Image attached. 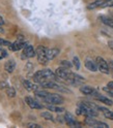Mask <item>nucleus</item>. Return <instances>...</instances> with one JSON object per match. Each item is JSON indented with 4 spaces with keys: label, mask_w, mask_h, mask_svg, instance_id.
Segmentation results:
<instances>
[{
    "label": "nucleus",
    "mask_w": 113,
    "mask_h": 128,
    "mask_svg": "<svg viewBox=\"0 0 113 128\" xmlns=\"http://www.w3.org/2000/svg\"><path fill=\"white\" fill-rule=\"evenodd\" d=\"M43 99L48 103H51V104H61L63 102V98L58 94H50L49 93Z\"/></svg>",
    "instance_id": "nucleus-1"
},
{
    "label": "nucleus",
    "mask_w": 113,
    "mask_h": 128,
    "mask_svg": "<svg viewBox=\"0 0 113 128\" xmlns=\"http://www.w3.org/2000/svg\"><path fill=\"white\" fill-rule=\"evenodd\" d=\"M36 56H37V60L41 64H46L48 61L47 57V49L45 46H38L36 49Z\"/></svg>",
    "instance_id": "nucleus-2"
},
{
    "label": "nucleus",
    "mask_w": 113,
    "mask_h": 128,
    "mask_svg": "<svg viewBox=\"0 0 113 128\" xmlns=\"http://www.w3.org/2000/svg\"><path fill=\"white\" fill-rule=\"evenodd\" d=\"M95 62H96V64H98V68H99V70L101 71V72L106 74H110V69H109L107 61H105L102 57H96Z\"/></svg>",
    "instance_id": "nucleus-3"
},
{
    "label": "nucleus",
    "mask_w": 113,
    "mask_h": 128,
    "mask_svg": "<svg viewBox=\"0 0 113 128\" xmlns=\"http://www.w3.org/2000/svg\"><path fill=\"white\" fill-rule=\"evenodd\" d=\"M84 122L86 125L91 126V127H96V128H108L109 127L106 123L99 122V121H96V120H94L93 117H87Z\"/></svg>",
    "instance_id": "nucleus-4"
},
{
    "label": "nucleus",
    "mask_w": 113,
    "mask_h": 128,
    "mask_svg": "<svg viewBox=\"0 0 113 128\" xmlns=\"http://www.w3.org/2000/svg\"><path fill=\"white\" fill-rule=\"evenodd\" d=\"M23 54L27 58H32V57H34V56L36 55V51H34L33 46H32L31 44H27L25 48H24Z\"/></svg>",
    "instance_id": "nucleus-5"
},
{
    "label": "nucleus",
    "mask_w": 113,
    "mask_h": 128,
    "mask_svg": "<svg viewBox=\"0 0 113 128\" xmlns=\"http://www.w3.org/2000/svg\"><path fill=\"white\" fill-rule=\"evenodd\" d=\"M64 119H66V122L68 123V125L72 126V127H76V126H80V124L76 121V119L74 118L72 114L70 113H67L66 116H64Z\"/></svg>",
    "instance_id": "nucleus-6"
},
{
    "label": "nucleus",
    "mask_w": 113,
    "mask_h": 128,
    "mask_svg": "<svg viewBox=\"0 0 113 128\" xmlns=\"http://www.w3.org/2000/svg\"><path fill=\"white\" fill-rule=\"evenodd\" d=\"M26 46H27V44L24 42L17 40V42H14V44H11L9 46H10V49H11L12 51H19V50L23 49V48H25Z\"/></svg>",
    "instance_id": "nucleus-7"
},
{
    "label": "nucleus",
    "mask_w": 113,
    "mask_h": 128,
    "mask_svg": "<svg viewBox=\"0 0 113 128\" xmlns=\"http://www.w3.org/2000/svg\"><path fill=\"white\" fill-rule=\"evenodd\" d=\"M25 102L27 103V104H28L31 108H36V110H41V108H43V106L39 104L37 101L33 100L31 97H26V98H25Z\"/></svg>",
    "instance_id": "nucleus-8"
},
{
    "label": "nucleus",
    "mask_w": 113,
    "mask_h": 128,
    "mask_svg": "<svg viewBox=\"0 0 113 128\" xmlns=\"http://www.w3.org/2000/svg\"><path fill=\"white\" fill-rule=\"evenodd\" d=\"M85 67L88 69V70H90V71H96L99 68H98V64H96V62L90 60V59H87L85 61Z\"/></svg>",
    "instance_id": "nucleus-9"
},
{
    "label": "nucleus",
    "mask_w": 113,
    "mask_h": 128,
    "mask_svg": "<svg viewBox=\"0 0 113 128\" xmlns=\"http://www.w3.org/2000/svg\"><path fill=\"white\" fill-rule=\"evenodd\" d=\"M15 67H16V62H15L13 59L9 60V61H7V62L4 64V69L7 71V72H10V74L13 72L14 69H15Z\"/></svg>",
    "instance_id": "nucleus-10"
},
{
    "label": "nucleus",
    "mask_w": 113,
    "mask_h": 128,
    "mask_svg": "<svg viewBox=\"0 0 113 128\" xmlns=\"http://www.w3.org/2000/svg\"><path fill=\"white\" fill-rule=\"evenodd\" d=\"M59 54L58 49H47V57L48 60H53Z\"/></svg>",
    "instance_id": "nucleus-11"
},
{
    "label": "nucleus",
    "mask_w": 113,
    "mask_h": 128,
    "mask_svg": "<svg viewBox=\"0 0 113 128\" xmlns=\"http://www.w3.org/2000/svg\"><path fill=\"white\" fill-rule=\"evenodd\" d=\"M23 85H24V87H25V89L28 90V91H33V90L36 91V89H37V87L34 84H32L29 81H26V80L23 81Z\"/></svg>",
    "instance_id": "nucleus-12"
},
{
    "label": "nucleus",
    "mask_w": 113,
    "mask_h": 128,
    "mask_svg": "<svg viewBox=\"0 0 113 128\" xmlns=\"http://www.w3.org/2000/svg\"><path fill=\"white\" fill-rule=\"evenodd\" d=\"M95 95V94H94ZM95 98L98 99L99 101L105 103V104H107V106H112V100H110L109 98H107L106 96H103V95H95Z\"/></svg>",
    "instance_id": "nucleus-13"
},
{
    "label": "nucleus",
    "mask_w": 113,
    "mask_h": 128,
    "mask_svg": "<svg viewBox=\"0 0 113 128\" xmlns=\"http://www.w3.org/2000/svg\"><path fill=\"white\" fill-rule=\"evenodd\" d=\"M80 91H81L83 94H86V95H92L94 93V89L89 86H83L80 88Z\"/></svg>",
    "instance_id": "nucleus-14"
},
{
    "label": "nucleus",
    "mask_w": 113,
    "mask_h": 128,
    "mask_svg": "<svg viewBox=\"0 0 113 128\" xmlns=\"http://www.w3.org/2000/svg\"><path fill=\"white\" fill-rule=\"evenodd\" d=\"M103 2H104V0H95L94 2L90 3L89 5L87 6V8L88 10H94V8H96V7H101Z\"/></svg>",
    "instance_id": "nucleus-15"
},
{
    "label": "nucleus",
    "mask_w": 113,
    "mask_h": 128,
    "mask_svg": "<svg viewBox=\"0 0 113 128\" xmlns=\"http://www.w3.org/2000/svg\"><path fill=\"white\" fill-rule=\"evenodd\" d=\"M99 110H101L103 112V114L104 116L106 117L107 119H110V120H113V112L107 110V108H99Z\"/></svg>",
    "instance_id": "nucleus-16"
},
{
    "label": "nucleus",
    "mask_w": 113,
    "mask_h": 128,
    "mask_svg": "<svg viewBox=\"0 0 113 128\" xmlns=\"http://www.w3.org/2000/svg\"><path fill=\"white\" fill-rule=\"evenodd\" d=\"M47 108L50 110H53V112H56V113H61V112L64 110V108L56 106V104H51V106L49 104V106H47Z\"/></svg>",
    "instance_id": "nucleus-17"
},
{
    "label": "nucleus",
    "mask_w": 113,
    "mask_h": 128,
    "mask_svg": "<svg viewBox=\"0 0 113 128\" xmlns=\"http://www.w3.org/2000/svg\"><path fill=\"white\" fill-rule=\"evenodd\" d=\"M6 94H7V96H9V97H15L16 91H15L14 88H12V87L9 86V87L6 88Z\"/></svg>",
    "instance_id": "nucleus-18"
},
{
    "label": "nucleus",
    "mask_w": 113,
    "mask_h": 128,
    "mask_svg": "<svg viewBox=\"0 0 113 128\" xmlns=\"http://www.w3.org/2000/svg\"><path fill=\"white\" fill-rule=\"evenodd\" d=\"M41 116H42L44 119H46V120H50V121H54L53 116L49 113V112H44V113H42V114H41Z\"/></svg>",
    "instance_id": "nucleus-19"
},
{
    "label": "nucleus",
    "mask_w": 113,
    "mask_h": 128,
    "mask_svg": "<svg viewBox=\"0 0 113 128\" xmlns=\"http://www.w3.org/2000/svg\"><path fill=\"white\" fill-rule=\"evenodd\" d=\"M102 22L105 24V25H107L111 28H113V19H107V18H104L102 20Z\"/></svg>",
    "instance_id": "nucleus-20"
},
{
    "label": "nucleus",
    "mask_w": 113,
    "mask_h": 128,
    "mask_svg": "<svg viewBox=\"0 0 113 128\" xmlns=\"http://www.w3.org/2000/svg\"><path fill=\"white\" fill-rule=\"evenodd\" d=\"M108 6H113V0H104L101 7H108Z\"/></svg>",
    "instance_id": "nucleus-21"
},
{
    "label": "nucleus",
    "mask_w": 113,
    "mask_h": 128,
    "mask_svg": "<svg viewBox=\"0 0 113 128\" xmlns=\"http://www.w3.org/2000/svg\"><path fill=\"white\" fill-rule=\"evenodd\" d=\"M35 94L38 96V97H42V98H45L46 96L49 94L48 92H46V91H38V90H36L35 91Z\"/></svg>",
    "instance_id": "nucleus-22"
},
{
    "label": "nucleus",
    "mask_w": 113,
    "mask_h": 128,
    "mask_svg": "<svg viewBox=\"0 0 113 128\" xmlns=\"http://www.w3.org/2000/svg\"><path fill=\"white\" fill-rule=\"evenodd\" d=\"M60 65L63 66V67H67V68H71L72 67V63L69 62V61H67V60H62L60 62Z\"/></svg>",
    "instance_id": "nucleus-23"
},
{
    "label": "nucleus",
    "mask_w": 113,
    "mask_h": 128,
    "mask_svg": "<svg viewBox=\"0 0 113 128\" xmlns=\"http://www.w3.org/2000/svg\"><path fill=\"white\" fill-rule=\"evenodd\" d=\"M73 63H74L76 69H79L80 68V61H79V58L78 57H74V59H73Z\"/></svg>",
    "instance_id": "nucleus-24"
},
{
    "label": "nucleus",
    "mask_w": 113,
    "mask_h": 128,
    "mask_svg": "<svg viewBox=\"0 0 113 128\" xmlns=\"http://www.w3.org/2000/svg\"><path fill=\"white\" fill-rule=\"evenodd\" d=\"M26 126H27V127H30V128H41V125L34 124V123H28Z\"/></svg>",
    "instance_id": "nucleus-25"
},
{
    "label": "nucleus",
    "mask_w": 113,
    "mask_h": 128,
    "mask_svg": "<svg viewBox=\"0 0 113 128\" xmlns=\"http://www.w3.org/2000/svg\"><path fill=\"white\" fill-rule=\"evenodd\" d=\"M9 87V84L6 82H0V89H6Z\"/></svg>",
    "instance_id": "nucleus-26"
},
{
    "label": "nucleus",
    "mask_w": 113,
    "mask_h": 128,
    "mask_svg": "<svg viewBox=\"0 0 113 128\" xmlns=\"http://www.w3.org/2000/svg\"><path fill=\"white\" fill-rule=\"evenodd\" d=\"M32 68H33V65H32V64L31 63H27L26 64V66H25V70H31Z\"/></svg>",
    "instance_id": "nucleus-27"
},
{
    "label": "nucleus",
    "mask_w": 113,
    "mask_h": 128,
    "mask_svg": "<svg viewBox=\"0 0 113 128\" xmlns=\"http://www.w3.org/2000/svg\"><path fill=\"white\" fill-rule=\"evenodd\" d=\"M0 44H2V46H10L11 42L4 40V39H0Z\"/></svg>",
    "instance_id": "nucleus-28"
},
{
    "label": "nucleus",
    "mask_w": 113,
    "mask_h": 128,
    "mask_svg": "<svg viewBox=\"0 0 113 128\" xmlns=\"http://www.w3.org/2000/svg\"><path fill=\"white\" fill-rule=\"evenodd\" d=\"M5 56H6V52H5L4 50H1V49H0V59H1V58H4Z\"/></svg>",
    "instance_id": "nucleus-29"
},
{
    "label": "nucleus",
    "mask_w": 113,
    "mask_h": 128,
    "mask_svg": "<svg viewBox=\"0 0 113 128\" xmlns=\"http://www.w3.org/2000/svg\"><path fill=\"white\" fill-rule=\"evenodd\" d=\"M108 66H109L110 71H113V61H112V60H109V62H108Z\"/></svg>",
    "instance_id": "nucleus-30"
},
{
    "label": "nucleus",
    "mask_w": 113,
    "mask_h": 128,
    "mask_svg": "<svg viewBox=\"0 0 113 128\" xmlns=\"http://www.w3.org/2000/svg\"><path fill=\"white\" fill-rule=\"evenodd\" d=\"M107 87L113 90V81H112V82H109V83H108V85H107Z\"/></svg>",
    "instance_id": "nucleus-31"
},
{
    "label": "nucleus",
    "mask_w": 113,
    "mask_h": 128,
    "mask_svg": "<svg viewBox=\"0 0 113 128\" xmlns=\"http://www.w3.org/2000/svg\"><path fill=\"white\" fill-rule=\"evenodd\" d=\"M108 44H109V48L113 51V40H110V42H108Z\"/></svg>",
    "instance_id": "nucleus-32"
},
{
    "label": "nucleus",
    "mask_w": 113,
    "mask_h": 128,
    "mask_svg": "<svg viewBox=\"0 0 113 128\" xmlns=\"http://www.w3.org/2000/svg\"><path fill=\"white\" fill-rule=\"evenodd\" d=\"M57 119H58V122H60V123H63V122H64V120H63L62 117H58Z\"/></svg>",
    "instance_id": "nucleus-33"
},
{
    "label": "nucleus",
    "mask_w": 113,
    "mask_h": 128,
    "mask_svg": "<svg viewBox=\"0 0 113 128\" xmlns=\"http://www.w3.org/2000/svg\"><path fill=\"white\" fill-rule=\"evenodd\" d=\"M4 23V21H3V19L1 18V17H0V25H2V24Z\"/></svg>",
    "instance_id": "nucleus-34"
},
{
    "label": "nucleus",
    "mask_w": 113,
    "mask_h": 128,
    "mask_svg": "<svg viewBox=\"0 0 113 128\" xmlns=\"http://www.w3.org/2000/svg\"><path fill=\"white\" fill-rule=\"evenodd\" d=\"M2 31H3V29L1 28V26H0V33H1V32H2Z\"/></svg>",
    "instance_id": "nucleus-35"
}]
</instances>
